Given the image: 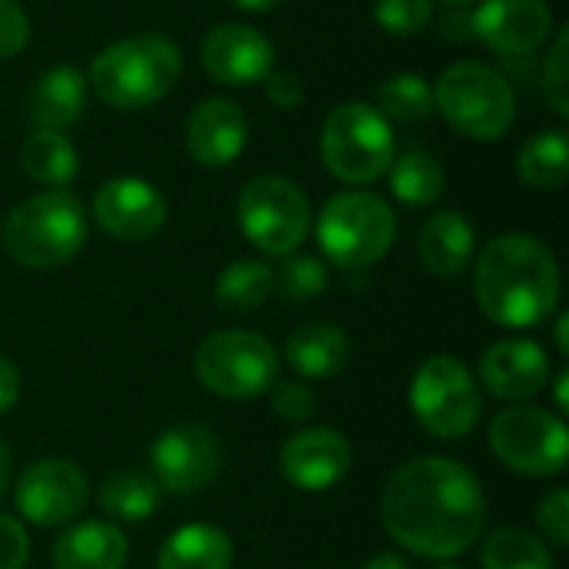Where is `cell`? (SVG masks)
I'll return each instance as SVG.
<instances>
[{"label":"cell","instance_id":"6da1fadb","mask_svg":"<svg viewBox=\"0 0 569 569\" xmlns=\"http://www.w3.org/2000/svg\"><path fill=\"white\" fill-rule=\"evenodd\" d=\"M380 520L403 550L423 560H457L483 537L487 493L460 460L417 457L383 487Z\"/></svg>","mask_w":569,"mask_h":569},{"label":"cell","instance_id":"7a4b0ae2","mask_svg":"<svg viewBox=\"0 0 569 569\" xmlns=\"http://www.w3.org/2000/svg\"><path fill=\"white\" fill-rule=\"evenodd\" d=\"M473 297L480 313L497 327H540L560 310V263L553 250L537 237L503 233L490 240L477 257Z\"/></svg>","mask_w":569,"mask_h":569},{"label":"cell","instance_id":"3957f363","mask_svg":"<svg viewBox=\"0 0 569 569\" xmlns=\"http://www.w3.org/2000/svg\"><path fill=\"white\" fill-rule=\"evenodd\" d=\"M183 70L180 47L163 33H133L103 47L90 63L93 93L113 110L160 103Z\"/></svg>","mask_w":569,"mask_h":569},{"label":"cell","instance_id":"277c9868","mask_svg":"<svg viewBox=\"0 0 569 569\" xmlns=\"http://www.w3.org/2000/svg\"><path fill=\"white\" fill-rule=\"evenodd\" d=\"M3 250L30 270H57L87 243V210L70 190H43L3 220Z\"/></svg>","mask_w":569,"mask_h":569},{"label":"cell","instance_id":"5b68a950","mask_svg":"<svg viewBox=\"0 0 569 569\" xmlns=\"http://www.w3.org/2000/svg\"><path fill=\"white\" fill-rule=\"evenodd\" d=\"M433 107L457 133L470 140H500L517 120L510 80L480 60H460L447 67L433 87Z\"/></svg>","mask_w":569,"mask_h":569},{"label":"cell","instance_id":"8992f818","mask_svg":"<svg viewBox=\"0 0 569 569\" xmlns=\"http://www.w3.org/2000/svg\"><path fill=\"white\" fill-rule=\"evenodd\" d=\"M397 240V217L390 203L367 190H343L330 197L317 217V243L340 270H367L380 263Z\"/></svg>","mask_w":569,"mask_h":569},{"label":"cell","instance_id":"52a82bcc","mask_svg":"<svg viewBox=\"0 0 569 569\" xmlns=\"http://www.w3.org/2000/svg\"><path fill=\"white\" fill-rule=\"evenodd\" d=\"M410 410L437 440H463L483 417V390L470 367L453 353L427 357L410 383Z\"/></svg>","mask_w":569,"mask_h":569},{"label":"cell","instance_id":"ba28073f","mask_svg":"<svg viewBox=\"0 0 569 569\" xmlns=\"http://www.w3.org/2000/svg\"><path fill=\"white\" fill-rule=\"evenodd\" d=\"M320 157L323 167L343 180V183H373L380 180L393 157H397V143H393V127L390 120L360 100L340 103L320 133Z\"/></svg>","mask_w":569,"mask_h":569},{"label":"cell","instance_id":"9c48e42d","mask_svg":"<svg viewBox=\"0 0 569 569\" xmlns=\"http://www.w3.org/2000/svg\"><path fill=\"white\" fill-rule=\"evenodd\" d=\"M193 373L203 390L223 400H250L280 380L277 347L253 330H217L193 353Z\"/></svg>","mask_w":569,"mask_h":569},{"label":"cell","instance_id":"30bf717a","mask_svg":"<svg viewBox=\"0 0 569 569\" xmlns=\"http://www.w3.org/2000/svg\"><path fill=\"white\" fill-rule=\"evenodd\" d=\"M240 233L267 257H290L310 233V200L290 177H257L237 197Z\"/></svg>","mask_w":569,"mask_h":569},{"label":"cell","instance_id":"8fae6325","mask_svg":"<svg viewBox=\"0 0 569 569\" xmlns=\"http://www.w3.org/2000/svg\"><path fill=\"white\" fill-rule=\"evenodd\" d=\"M490 450L497 460L523 477H557L567 470L569 430L560 413L510 403L490 423Z\"/></svg>","mask_w":569,"mask_h":569},{"label":"cell","instance_id":"7c38bea8","mask_svg":"<svg viewBox=\"0 0 569 569\" xmlns=\"http://www.w3.org/2000/svg\"><path fill=\"white\" fill-rule=\"evenodd\" d=\"M87 500H90L87 473L63 457H43L30 463L13 487L17 513L43 530L73 523L83 513Z\"/></svg>","mask_w":569,"mask_h":569},{"label":"cell","instance_id":"4fadbf2b","mask_svg":"<svg viewBox=\"0 0 569 569\" xmlns=\"http://www.w3.org/2000/svg\"><path fill=\"white\" fill-rule=\"evenodd\" d=\"M153 480L163 493L193 497L203 493L223 470V453L217 437L207 427L180 423L163 430L150 447Z\"/></svg>","mask_w":569,"mask_h":569},{"label":"cell","instance_id":"5bb4252c","mask_svg":"<svg viewBox=\"0 0 569 569\" xmlns=\"http://www.w3.org/2000/svg\"><path fill=\"white\" fill-rule=\"evenodd\" d=\"M170 210L163 193L140 177H113L93 193V220L97 227L123 243L150 240L163 230Z\"/></svg>","mask_w":569,"mask_h":569},{"label":"cell","instance_id":"9a60e30c","mask_svg":"<svg viewBox=\"0 0 569 569\" xmlns=\"http://www.w3.org/2000/svg\"><path fill=\"white\" fill-rule=\"evenodd\" d=\"M353 463V447L340 430L330 427H303L280 447V470L287 483L303 493L333 490Z\"/></svg>","mask_w":569,"mask_h":569},{"label":"cell","instance_id":"2e32d148","mask_svg":"<svg viewBox=\"0 0 569 569\" xmlns=\"http://www.w3.org/2000/svg\"><path fill=\"white\" fill-rule=\"evenodd\" d=\"M480 390H487L497 400L523 403L547 390L550 383V357L537 340L510 337L493 343L480 357Z\"/></svg>","mask_w":569,"mask_h":569},{"label":"cell","instance_id":"e0dca14e","mask_svg":"<svg viewBox=\"0 0 569 569\" xmlns=\"http://www.w3.org/2000/svg\"><path fill=\"white\" fill-rule=\"evenodd\" d=\"M200 60L217 83L250 87L270 77L273 43L250 23H220L207 33Z\"/></svg>","mask_w":569,"mask_h":569},{"label":"cell","instance_id":"ac0fdd59","mask_svg":"<svg viewBox=\"0 0 569 569\" xmlns=\"http://www.w3.org/2000/svg\"><path fill=\"white\" fill-rule=\"evenodd\" d=\"M553 30V10L543 0H483L473 10V37L503 57L533 53Z\"/></svg>","mask_w":569,"mask_h":569},{"label":"cell","instance_id":"d6986e66","mask_svg":"<svg viewBox=\"0 0 569 569\" xmlns=\"http://www.w3.org/2000/svg\"><path fill=\"white\" fill-rule=\"evenodd\" d=\"M250 137L247 113L237 100L210 97L200 107H193L187 120V150L203 167H230Z\"/></svg>","mask_w":569,"mask_h":569},{"label":"cell","instance_id":"ffe728a7","mask_svg":"<svg viewBox=\"0 0 569 569\" xmlns=\"http://www.w3.org/2000/svg\"><path fill=\"white\" fill-rule=\"evenodd\" d=\"M130 543L110 520H83L63 530L50 550L53 569H123Z\"/></svg>","mask_w":569,"mask_h":569},{"label":"cell","instance_id":"44dd1931","mask_svg":"<svg viewBox=\"0 0 569 569\" xmlns=\"http://www.w3.org/2000/svg\"><path fill=\"white\" fill-rule=\"evenodd\" d=\"M473 247H477L473 227L457 210H437L433 217H427L417 237V253L423 270L440 280H453L457 273H463L473 260Z\"/></svg>","mask_w":569,"mask_h":569},{"label":"cell","instance_id":"7402d4cb","mask_svg":"<svg viewBox=\"0 0 569 569\" xmlns=\"http://www.w3.org/2000/svg\"><path fill=\"white\" fill-rule=\"evenodd\" d=\"M83 100H87V77L73 63H57L30 87L27 113L37 130L63 133L83 113Z\"/></svg>","mask_w":569,"mask_h":569},{"label":"cell","instance_id":"603a6c76","mask_svg":"<svg viewBox=\"0 0 569 569\" xmlns=\"http://www.w3.org/2000/svg\"><path fill=\"white\" fill-rule=\"evenodd\" d=\"M283 357L303 380H330L347 370L353 343L337 323H307L293 330Z\"/></svg>","mask_w":569,"mask_h":569},{"label":"cell","instance_id":"cb8c5ba5","mask_svg":"<svg viewBox=\"0 0 569 569\" xmlns=\"http://www.w3.org/2000/svg\"><path fill=\"white\" fill-rule=\"evenodd\" d=\"M233 567V540L227 530L213 523H187L173 530L160 553L157 569H230Z\"/></svg>","mask_w":569,"mask_h":569},{"label":"cell","instance_id":"d4e9b609","mask_svg":"<svg viewBox=\"0 0 569 569\" xmlns=\"http://www.w3.org/2000/svg\"><path fill=\"white\" fill-rule=\"evenodd\" d=\"M97 503L110 523H143L160 510L163 490L143 470H117L97 487Z\"/></svg>","mask_w":569,"mask_h":569},{"label":"cell","instance_id":"484cf974","mask_svg":"<svg viewBox=\"0 0 569 569\" xmlns=\"http://www.w3.org/2000/svg\"><path fill=\"white\" fill-rule=\"evenodd\" d=\"M20 167L30 180L50 187V190H67V183H73L80 160L73 143L57 133V130H33L23 147H20Z\"/></svg>","mask_w":569,"mask_h":569},{"label":"cell","instance_id":"4316f807","mask_svg":"<svg viewBox=\"0 0 569 569\" xmlns=\"http://www.w3.org/2000/svg\"><path fill=\"white\" fill-rule=\"evenodd\" d=\"M387 173H390L393 197L407 207H433L447 190L443 163L437 157H430L427 150H417V147L397 153Z\"/></svg>","mask_w":569,"mask_h":569},{"label":"cell","instance_id":"83f0119b","mask_svg":"<svg viewBox=\"0 0 569 569\" xmlns=\"http://www.w3.org/2000/svg\"><path fill=\"white\" fill-rule=\"evenodd\" d=\"M517 173L533 190H560L569 177L567 130L550 127L533 133L517 157Z\"/></svg>","mask_w":569,"mask_h":569},{"label":"cell","instance_id":"f1b7e54d","mask_svg":"<svg viewBox=\"0 0 569 569\" xmlns=\"http://www.w3.org/2000/svg\"><path fill=\"white\" fill-rule=\"evenodd\" d=\"M273 287H277L273 267H267L263 260H233L230 267L220 270L213 283V297L230 313H250L273 297Z\"/></svg>","mask_w":569,"mask_h":569},{"label":"cell","instance_id":"f546056e","mask_svg":"<svg viewBox=\"0 0 569 569\" xmlns=\"http://www.w3.org/2000/svg\"><path fill=\"white\" fill-rule=\"evenodd\" d=\"M480 569H557L550 547L520 527L493 530L480 547Z\"/></svg>","mask_w":569,"mask_h":569},{"label":"cell","instance_id":"4dcf8cb0","mask_svg":"<svg viewBox=\"0 0 569 569\" xmlns=\"http://www.w3.org/2000/svg\"><path fill=\"white\" fill-rule=\"evenodd\" d=\"M433 110V87L420 73H397L380 87V113L387 120L423 123Z\"/></svg>","mask_w":569,"mask_h":569},{"label":"cell","instance_id":"1f68e13d","mask_svg":"<svg viewBox=\"0 0 569 569\" xmlns=\"http://www.w3.org/2000/svg\"><path fill=\"white\" fill-rule=\"evenodd\" d=\"M273 290H280V297L290 300V303L313 300V297H320L327 290V267L310 253H290L287 263L277 273Z\"/></svg>","mask_w":569,"mask_h":569},{"label":"cell","instance_id":"d6a6232c","mask_svg":"<svg viewBox=\"0 0 569 569\" xmlns=\"http://www.w3.org/2000/svg\"><path fill=\"white\" fill-rule=\"evenodd\" d=\"M373 17L380 30L393 37H413L430 27L433 20V0H377Z\"/></svg>","mask_w":569,"mask_h":569},{"label":"cell","instance_id":"836d02e7","mask_svg":"<svg viewBox=\"0 0 569 569\" xmlns=\"http://www.w3.org/2000/svg\"><path fill=\"white\" fill-rule=\"evenodd\" d=\"M270 410L283 423H307L317 413V397L300 380H277L270 390Z\"/></svg>","mask_w":569,"mask_h":569},{"label":"cell","instance_id":"e575fe53","mask_svg":"<svg viewBox=\"0 0 569 569\" xmlns=\"http://www.w3.org/2000/svg\"><path fill=\"white\" fill-rule=\"evenodd\" d=\"M567 53H569V30H560L557 40H553V50L543 63V93L550 100V107L560 113V117H569V67H567Z\"/></svg>","mask_w":569,"mask_h":569},{"label":"cell","instance_id":"d590c367","mask_svg":"<svg viewBox=\"0 0 569 569\" xmlns=\"http://www.w3.org/2000/svg\"><path fill=\"white\" fill-rule=\"evenodd\" d=\"M537 527L553 547H569V490H550L537 503Z\"/></svg>","mask_w":569,"mask_h":569},{"label":"cell","instance_id":"8d00e7d4","mask_svg":"<svg viewBox=\"0 0 569 569\" xmlns=\"http://www.w3.org/2000/svg\"><path fill=\"white\" fill-rule=\"evenodd\" d=\"M30 40V20L17 0H0V60L17 57Z\"/></svg>","mask_w":569,"mask_h":569},{"label":"cell","instance_id":"74e56055","mask_svg":"<svg viewBox=\"0 0 569 569\" xmlns=\"http://www.w3.org/2000/svg\"><path fill=\"white\" fill-rule=\"evenodd\" d=\"M27 560H30L27 527L17 517L0 513V569H27Z\"/></svg>","mask_w":569,"mask_h":569},{"label":"cell","instance_id":"f35d334b","mask_svg":"<svg viewBox=\"0 0 569 569\" xmlns=\"http://www.w3.org/2000/svg\"><path fill=\"white\" fill-rule=\"evenodd\" d=\"M267 97L280 110H293L303 100V80L290 70H270L267 77Z\"/></svg>","mask_w":569,"mask_h":569},{"label":"cell","instance_id":"ab89813d","mask_svg":"<svg viewBox=\"0 0 569 569\" xmlns=\"http://www.w3.org/2000/svg\"><path fill=\"white\" fill-rule=\"evenodd\" d=\"M17 400H20V370L7 357H0V417L10 413Z\"/></svg>","mask_w":569,"mask_h":569},{"label":"cell","instance_id":"60d3db41","mask_svg":"<svg viewBox=\"0 0 569 569\" xmlns=\"http://www.w3.org/2000/svg\"><path fill=\"white\" fill-rule=\"evenodd\" d=\"M10 480H13V457H10V447L0 440V500L10 490Z\"/></svg>","mask_w":569,"mask_h":569},{"label":"cell","instance_id":"b9f144b4","mask_svg":"<svg viewBox=\"0 0 569 569\" xmlns=\"http://www.w3.org/2000/svg\"><path fill=\"white\" fill-rule=\"evenodd\" d=\"M360 569H410V563L403 557H397V553H377Z\"/></svg>","mask_w":569,"mask_h":569},{"label":"cell","instance_id":"7bdbcfd3","mask_svg":"<svg viewBox=\"0 0 569 569\" xmlns=\"http://www.w3.org/2000/svg\"><path fill=\"white\" fill-rule=\"evenodd\" d=\"M557 350L567 357L569 353V313L567 310H560V317H557Z\"/></svg>","mask_w":569,"mask_h":569},{"label":"cell","instance_id":"ee69618b","mask_svg":"<svg viewBox=\"0 0 569 569\" xmlns=\"http://www.w3.org/2000/svg\"><path fill=\"white\" fill-rule=\"evenodd\" d=\"M240 10H250V13H267V10H273L280 0H233Z\"/></svg>","mask_w":569,"mask_h":569},{"label":"cell","instance_id":"f6af8a7d","mask_svg":"<svg viewBox=\"0 0 569 569\" xmlns=\"http://www.w3.org/2000/svg\"><path fill=\"white\" fill-rule=\"evenodd\" d=\"M567 387H569V373L563 370V373L557 377V410H560V413L567 410Z\"/></svg>","mask_w":569,"mask_h":569},{"label":"cell","instance_id":"bcb514c9","mask_svg":"<svg viewBox=\"0 0 569 569\" xmlns=\"http://www.w3.org/2000/svg\"><path fill=\"white\" fill-rule=\"evenodd\" d=\"M433 569H463V567H457V563H440V567H433Z\"/></svg>","mask_w":569,"mask_h":569},{"label":"cell","instance_id":"7dc6e473","mask_svg":"<svg viewBox=\"0 0 569 569\" xmlns=\"http://www.w3.org/2000/svg\"><path fill=\"white\" fill-rule=\"evenodd\" d=\"M447 3H470V0H447Z\"/></svg>","mask_w":569,"mask_h":569}]
</instances>
